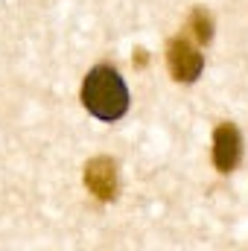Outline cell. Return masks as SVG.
Listing matches in <instances>:
<instances>
[{
  "label": "cell",
  "mask_w": 248,
  "mask_h": 251,
  "mask_svg": "<svg viewBox=\"0 0 248 251\" xmlns=\"http://www.w3.org/2000/svg\"><path fill=\"white\" fill-rule=\"evenodd\" d=\"M82 105L102 123L120 120L128 111V88H125L123 76L108 64L88 70L82 82Z\"/></svg>",
  "instance_id": "6da1fadb"
},
{
  "label": "cell",
  "mask_w": 248,
  "mask_h": 251,
  "mask_svg": "<svg viewBox=\"0 0 248 251\" xmlns=\"http://www.w3.org/2000/svg\"><path fill=\"white\" fill-rule=\"evenodd\" d=\"M190 29H193V35H196L198 44H207L213 38V18H210V12L201 9V6H196L193 15H190Z\"/></svg>",
  "instance_id": "5b68a950"
},
{
  "label": "cell",
  "mask_w": 248,
  "mask_h": 251,
  "mask_svg": "<svg viewBox=\"0 0 248 251\" xmlns=\"http://www.w3.org/2000/svg\"><path fill=\"white\" fill-rule=\"evenodd\" d=\"M243 158V134L234 123H219L213 131V167L219 173H234Z\"/></svg>",
  "instance_id": "3957f363"
},
{
  "label": "cell",
  "mask_w": 248,
  "mask_h": 251,
  "mask_svg": "<svg viewBox=\"0 0 248 251\" xmlns=\"http://www.w3.org/2000/svg\"><path fill=\"white\" fill-rule=\"evenodd\" d=\"M167 64H170V73H173L175 82L190 85V82H196V79L201 76L204 59H201V53L187 41L184 35H178V38H173L170 47H167Z\"/></svg>",
  "instance_id": "7a4b0ae2"
},
{
  "label": "cell",
  "mask_w": 248,
  "mask_h": 251,
  "mask_svg": "<svg viewBox=\"0 0 248 251\" xmlns=\"http://www.w3.org/2000/svg\"><path fill=\"white\" fill-rule=\"evenodd\" d=\"M85 187L99 201H111L117 196V164L108 155H97L85 164Z\"/></svg>",
  "instance_id": "277c9868"
}]
</instances>
